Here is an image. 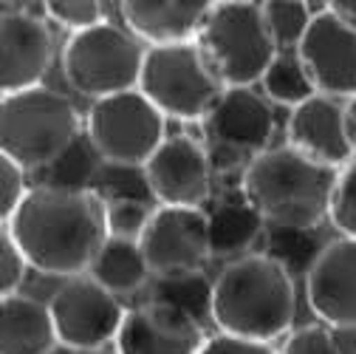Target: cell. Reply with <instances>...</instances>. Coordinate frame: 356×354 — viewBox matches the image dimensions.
<instances>
[{"label": "cell", "mask_w": 356, "mask_h": 354, "mask_svg": "<svg viewBox=\"0 0 356 354\" xmlns=\"http://www.w3.org/2000/svg\"><path fill=\"white\" fill-rule=\"evenodd\" d=\"M3 227L23 249L31 270L57 278L88 275L111 238L105 196L91 187H31Z\"/></svg>", "instance_id": "6da1fadb"}, {"label": "cell", "mask_w": 356, "mask_h": 354, "mask_svg": "<svg viewBox=\"0 0 356 354\" xmlns=\"http://www.w3.org/2000/svg\"><path fill=\"white\" fill-rule=\"evenodd\" d=\"M297 289L286 263L272 255H243L215 278L212 323L218 334L275 343L291 332Z\"/></svg>", "instance_id": "7a4b0ae2"}, {"label": "cell", "mask_w": 356, "mask_h": 354, "mask_svg": "<svg viewBox=\"0 0 356 354\" xmlns=\"http://www.w3.org/2000/svg\"><path fill=\"white\" fill-rule=\"evenodd\" d=\"M339 170L297 153L289 145L260 153L241 176V193L263 221L305 233L328 218Z\"/></svg>", "instance_id": "3957f363"}, {"label": "cell", "mask_w": 356, "mask_h": 354, "mask_svg": "<svg viewBox=\"0 0 356 354\" xmlns=\"http://www.w3.org/2000/svg\"><path fill=\"white\" fill-rule=\"evenodd\" d=\"M79 111L46 85L9 94L0 102V156L23 170L54 167L79 142Z\"/></svg>", "instance_id": "277c9868"}, {"label": "cell", "mask_w": 356, "mask_h": 354, "mask_svg": "<svg viewBox=\"0 0 356 354\" xmlns=\"http://www.w3.org/2000/svg\"><path fill=\"white\" fill-rule=\"evenodd\" d=\"M195 43L224 88H252L277 57L260 3L249 0L212 3Z\"/></svg>", "instance_id": "5b68a950"}, {"label": "cell", "mask_w": 356, "mask_h": 354, "mask_svg": "<svg viewBox=\"0 0 356 354\" xmlns=\"http://www.w3.org/2000/svg\"><path fill=\"white\" fill-rule=\"evenodd\" d=\"M145 54L147 49H142V40L105 20L68 37L63 49V71L76 94L97 102L124 91H136Z\"/></svg>", "instance_id": "8992f818"}, {"label": "cell", "mask_w": 356, "mask_h": 354, "mask_svg": "<svg viewBox=\"0 0 356 354\" xmlns=\"http://www.w3.org/2000/svg\"><path fill=\"white\" fill-rule=\"evenodd\" d=\"M88 145L113 167H145L167 142V116L139 91L97 100L85 116Z\"/></svg>", "instance_id": "52a82bcc"}, {"label": "cell", "mask_w": 356, "mask_h": 354, "mask_svg": "<svg viewBox=\"0 0 356 354\" xmlns=\"http://www.w3.org/2000/svg\"><path fill=\"white\" fill-rule=\"evenodd\" d=\"M139 91L167 119L201 122L224 85L207 66L198 43H178V46L147 49Z\"/></svg>", "instance_id": "ba28073f"}, {"label": "cell", "mask_w": 356, "mask_h": 354, "mask_svg": "<svg viewBox=\"0 0 356 354\" xmlns=\"http://www.w3.org/2000/svg\"><path fill=\"white\" fill-rule=\"evenodd\" d=\"M198 125L215 170H246L269 151L275 114L254 88H224Z\"/></svg>", "instance_id": "9c48e42d"}, {"label": "cell", "mask_w": 356, "mask_h": 354, "mask_svg": "<svg viewBox=\"0 0 356 354\" xmlns=\"http://www.w3.org/2000/svg\"><path fill=\"white\" fill-rule=\"evenodd\" d=\"M49 309L57 326L60 346L82 354L116 343L119 329L127 318L119 298L99 286L91 275L68 278L51 295Z\"/></svg>", "instance_id": "30bf717a"}, {"label": "cell", "mask_w": 356, "mask_h": 354, "mask_svg": "<svg viewBox=\"0 0 356 354\" xmlns=\"http://www.w3.org/2000/svg\"><path fill=\"white\" fill-rule=\"evenodd\" d=\"M153 275L193 272L212 258L209 213L201 207H156L139 238Z\"/></svg>", "instance_id": "8fae6325"}, {"label": "cell", "mask_w": 356, "mask_h": 354, "mask_svg": "<svg viewBox=\"0 0 356 354\" xmlns=\"http://www.w3.org/2000/svg\"><path fill=\"white\" fill-rule=\"evenodd\" d=\"M142 170L161 207H201L209 199L215 167L204 142L193 137H167Z\"/></svg>", "instance_id": "7c38bea8"}, {"label": "cell", "mask_w": 356, "mask_h": 354, "mask_svg": "<svg viewBox=\"0 0 356 354\" xmlns=\"http://www.w3.org/2000/svg\"><path fill=\"white\" fill-rule=\"evenodd\" d=\"M297 52L320 94L345 102L356 97V29L334 15L328 3L314 12L311 29Z\"/></svg>", "instance_id": "4fadbf2b"}, {"label": "cell", "mask_w": 356, "mask_h": 354, "mask_svg": "<svg viewBox=\"0 0 356 354\" xmlns=\"http://www.w3.org/2000/svg\"><path fill=\"white\" fill-rule=\"evenodd\" d=\"M305 298L325 326L356 329V238H337L314 255Z\"/></svg>", "instance_id": "5bb4252c"}, {"label": "cell", "mask_w": 356, "mask_h": 354, "mask_svg": "<svg viewBox=\"0 0 356 354\" xmlns=\"http://www.w3.org/2000/svg\"><path fill=\"white\" fill-rule=\"evenodd\" d=\"M54 37L40 17L3 9L0 17V91L3 97L37 88L51 68Z\"/></svg>", "instance_id": "9a60e30c"}, {"label": "cell", "mask_w": 356, "mask_h": 354, "mask_svg": "<svg viewBox=\"0 0 356 354\" xmlns=\"http://www.w3.org/2000/svg\"><path fill=\"white\" fill-rule=\"evenodd\" d=\"M286 137L289 148L334 170H342L356 159L345 102L325 94L311 97L289 114Z\"/></svg>", "instance_id": "2e32d148"}, {"label": "cell", "mask_w": 356, "mask_h": 354, "mask_svg": "<svg viewBox=\"0 0 356 354\" xmlns=\"http://www.w3.org/2000/svg\"><path fill=\"white\" fill-rule=\"evenodd\" d=\"M204 343L207 334L198 321L150 300L127 312L113 348L119 354H201Z\"/></svg>", "instance_id": "e0dca14e"}, {"label": "cell", "mask_w": 356, "mask_h": 354, "mask_svg": "<svg viewBox=\"0 0 356 354\" xmlns=\"http://www.w3.org/2000/svg\"><path fill=\"white\" fill-rule=\"evenodd\" d=\"M119 12L127 31L147 43V49H156L195 43L212 12V3L207 0H124L119 3Z\"/></svg>", "instance_id": "ac0fdd59"}, {"label": "cell", "mask_w": 356, "mask_h": 354, "mask_svg": "<svg viewBox=\"0 0 356 354\" xmlns=\"http://www.w3.org/2000/svg\"><path fill=\"white\" fill-rule=\"evenodd\" d=\"M57 346L49 303L26 295L0 298V354H51Z\"/></svg>", "instance_id": "d6986e66"}, {"label": "cell", "mask_w": 356, "mask_h": 354, "mask_svg": "<svg viewBox=\"0 0 356 354\" xmlns=\"http://www.w3.org/2000/svg\"><path fill=\"white\" fill-rule=\"evenodd\" d=\"M263 215L249 204L243 193L229 196L209 213V241L212 258L243 255L263 233Z\"/></svg>", "instance_id": "ffe728a7"}, {"label": "cell", "mask_w": 356, "mask_h": 354, "mask_svg": "<svg viewBox=\"0 0 356 354\" xmlns=\"http://www.w3.org/2000/svg\"><path fill=\"white\" fill-rule=\"evenodd\" d=\"M88 275L119 298V295H130V292L142 289L153 278V270H150L139 241L111 236L105 241V247L99 249L94 267L88 270Z\"/></svg>", "instance_id": "44dd1931"}, {"label": "cell", "mask_w": 356, "mask_h": 354, "mask_svg": "<svg viewBox=\"0 0 356 354\" xmlns=\"http://www.w3.org/2000/svg\"><path fill=\"white\" fill-rule=\"evenodd\" d=\"M153 300L172 306V309H181L184 315H190L193 321L204 326L207 321H212L215 281H209L201 270L159 275L153 284Z\"/></svg>", "instance_id": "7402d4cb"}, {"label": "cell", "mask_w": 356, "mask_h": 354, "mask_svg": "<svg viewBox=\"0 0 356 354\" xmlns=\"http://www.w3.org/2000/svg\"><path fill=\"white\" fill-rule=\"evenodd\" d=\"M263 91L272 102L286 105V108H297L302 102H308L311 97H317V85L311 79L300 52H277V57L272 60V66L263 74Z\"/></svg>", "instance_id": "603a6c76"}, {"label": "cell", "mask_w": 356, "mask_h": 354, "mask_svg": "<svg viewBox=\"0 0 356 354\" xmlns=\"http://www.w3.org/2000/svg\"><path fill=\"white\" fill-rule=\"evenodd\" d=\"M311 3H300V0H266L260 3L263 20L269 29L277 52H297L311 29L314 12L308 9Z\"/></svg>", "instance_id": "cb8c5ba5"}, {"label": "cell", "mask_w": 356, "mask_h": 354, "mask_svg": "<svg viewBox=\"0 0 356 354\" xmlns=\"http://www.w3.org/2000/svg\"><path fill=\"white\" fill-rule=\"evenodd\" d=\"M105 204H108V233L113 238L139 241L153 218V207L130 196H105Z\"/></svg>", "instance_id": "d4e9b609"}, {"label": "cell", "mask_w": 356, "mask_h": 354, "mask_svg": "<svg viewBox=\"0 0 356 354\" xmlns=\"http://www.w3.org/2000/svg\"><path fill=\"white\" fill-rule=\"evenodd\" d=\"M328 221L342 233V238H356V159L337 176Z\"/></svg>", "instance_id": "484cf974"}, {"label": "cell", "mask_w": 356, "mask_h": 354, "mask_svg": "<svg viewBox=\"0 0 356 354\" xmlns=\"http://www.w3.org/2000/svg\"><path fill=\"white\" fill-rule=\"evenodd\" d=\"M105 6L108 3H97V0H51L46 3V15L71 34H79L105 23Z\"/></svg>", "instance_id": "4316f807"}, {"label": "cell", "mask_w": 356, "mask_h": 354, "mask_svg": "<svg viewBox=\"0 0 356 354\" xmlns=\"http://www.w3.org/2000/svg\"><path fill=\"white\" fill-rule=\"evenodd\" d=\"M280 354H342V348L325 323H308L286 334Z\"/></svg>", "instance_id": "83f0119b"}, {"label": "cell", "mask_w": 356, "mask_h": 354, "mask_svg": "<svg viewBox=\"0 0 356 354\" xmlns=\"http://www.w3.org/2000/svg\"><path fill=\"white\" fill-rule=\"evenodd\" d=\"M29 261L23 255V249L17 247V241L12 238V233L6 227H0V298L17 295L23 278H26Z\"/></svg>", "instance_id": "f1b7e54d"}, {"label": "cell", "mask_w": 356, "mask_h": 354, "mask_svg": "<svg viewBox=\"0 0 356 354\" xmlns=\"http://www.w3.org/2000/svg\"><path fill=\"white\" fill-rule=\"evenodd\" d=\"M29 193L31 190L26 187V170L9 156H0V218L3 224L20 210Z\"/></svg>", "instance_id": "f546056e"}, {"label": "cell", "mask_w": 356, "mask_h": 354, "mask_svg": "<svg viewBox=\"0 0 356 354\" xmlns=\"http://www.w3.org/2000/svg\"><path fill=\"white\" fill-rule=\"evenodd\" d=\"M201 354H280L272 343H254V340H241L229 334H212L207 337Z\"/></svg>", "instance_id": "4dcf8cb0"}, {"label": "cell", "mask_w": 356, "mask_h": 354, "mask_svg": "<svg viewBox=\"0 0 356 354\" xmlns=\"http://www.w3.org/2000/svg\"><path fill=\"white\" fill-rule=\"evenodd\" d=\"M328 9L339 15L350 29H356V0H334V3H328Z\"/></svg>", "instance_id": "1f68e13d"}, {"label": "cell", "mask_w": 356, "mask_h": 354, "mask_svg": "<svg viewBox=\"0 0 356 354\" xmlns=\"http://www.w3.org/2000/svg\"><path fill=\"white\" fill-rule=\"evenodd\" d=\"M348 111V130H350V142H353V153H356V97L345 102Z\"/></svg>", "instance_id": "d6a6232c"}, {"label": "cell", "mask_w": 356, "mask_h": 354, "mask_svg": "<svg viewBox=\"0 0 356 354\" xmlns=\"http://www.w3.org/2000/svg\"><path fill=\"white\" fill-rule=\"evenodd\" d=\"M88 354H119L116 348H99V351H88Z\"/></svg>", "instance_id": "836d02e7"}]
</instances>
